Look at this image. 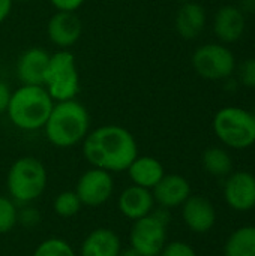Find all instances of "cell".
Here are the masks:
<instances>
[{"instance_id": "6da1fadb", "label": "cell", "mask_w": 255, "mask_h": 256, "mask_svg": "<svg viewBox=\"0 0 255 256\" xmlns=\"http://www.w3.org/2000/svg\"><path fill=\"white\" fill-rule=\"evenodd\" d=\"M84 159L93 166L108 172H122L138 156L134 135L119 124H104L83 141Z\"/></svg>"}, {"instance_id": "7a4b0ae2", "label": "cell", "mask_w": 255, "mask_h": 256, "mask_svg": "<svg viewBox=\"0 0 255 256\" xmlns=\"http://www.w3.org/2000/svg\"><path fill=\"white\" fill-rule=\"evenodd\" d=\"M90 128L87 108L75 100L56 102L44 126L47 140L59 148H69L84 141Z\"/></svg>"}, {"instance_id": "3957f363", "label": "cell", "mask_w": 255, "mask_h": 256, "mask_svg": "<svg viewBox=\"0 0 255 256\" xmlns=\"http://www.w3.org/2000/svg\"><path fill=\"white\" fill-rule=\"evenodd\" d=\"M53 106L54 100L44 86L23 84L12 92L6 114L15 128L32 132L44 129Z\"/></svg>"}, {"instance_id": "277c9868", "label": "cell", "mask_w": 255, "mask_h": 256, "mask_svg": "<svg viewBox=\"0 0 255 256\" xmlns=\"http://www.w3.org/2000/svg\"><path fill=\"white\" fill-rule=\"evenodd\" d=\"M47 183V168L33 156H23L17 159L11 165L6 177L9 198L20 204H30L36 201L44 194Z\"/></svg>"}, {"instance_id": "5b68a950", "label": "cell", "mask_w": 255, "mask_h": 256, "mask_svg": "<svg viewBox=\"0 0 255 256\" xmlns=\"http://www.w3.org/2000/svg\"><path fill=\"white\" fill-rule=\"evenodd\" d=\"M213 130L227 147L248 148L255 144V114L240 106L221 108L213 117Z\"/></svg>"}, {"instance_id": "8992f818", "label": "cell", "mask_w": 255, "mask_h": 256, "mask_svg": "<svg viewBox=\"0 0 255 256\" xmlns=\"http://www.w3.org/2000/svg\"><path fill=\"white\" fill-rule=\"evenodd\" d=\"M44 87L54 102L75 99L80 92V74L71 51L60 50L50 56Z\"/></svg>"}, {"instance_id": "52a82bcc", "label": "cell", "mask_w": 255, "mask_h": 256, "mask_svg": "<svg viewBox=\"0 0 255 256\" xmlns=\"http://www.w3.org/2000/svg\"><path fill=\"white\" fill-rule=\"evenodd\" d=\"M192 66L206 80H227L234 72L236 58L222 44H204L192 54Z\"/></svg>"}, {"instance_id": "ba28073f", "label": "cell", "mask_w": 255, "mask_h": 256, "mask_svg": "<svg viewBox=\"0 0 255 256\" xmlns=\"http://www.w3.org/2000/svg\"><path fill=\"white\" fill-rule=\"evenodd\" d=\"M167 226L153 213L134 220L129 231V246L143 256H159L167 244Z\"/></svg>"}, {"instance_id": "9c48e42d", "label": "cell", "mask_w": 255, "mask_h": 256, "mask_svg": "<svg viewBox=\"0 0 255 256\" xmlns=\"http://www.w3.org/2000/svg\"><path fill=\"white\" fill-rule=\"evenodd\" d=\"M113 192L114 178L111 172L93 166L80 176L75 188V194L81 204L87 207H99L105 204L113 196Z\"/></svg>"}, {"instance_id": "30bf717a", "label": "cell", "mask_w": 255, "mask_h": 256, "mask_svg": "<svg viewBox=\"0 0 255 256\" xmlns=\"http://www.w3.org/2000/svg\"><path fill=\"white\" fill-rule=\"evenodd\" d=\"M224 198L236 212H249L255 207V177L248 171L233 172L224 186Z\"/></svg>"}, {"instance_id": "8fae6325", "label": "cell", "mask_w": 255, "mask_h": 256, "mask_svg": "<svg viewBox=\"0 0 255 256\" xmlns=\"http://www.w3.org/2000/svg\"><path fill=\"white\" fill-rule=\"evenodd\" d=\"M83 33V24L80 16L75 12H63L57 10L47 22V34L48 39L66 50L78 42Z\"/></svg>"}, {"instance_id": "7c38bea8", "label": "cell", "mask_w": 255, "mask_h": 256, "mask_svg": "<svg viewBox=\"0 0 255 256\" xmlns=\"http://www.w3.org/2000/svg\"><path fill=\"white\" fill-rule=\"evenodd\" d=\"M182 218L185 225L197 232L204 234L210 231L216 222V212L213 204L200 195H191L183 204H182Z\"/></svg>"}, {"instance_id": "4fadbf2b", "label": "cell", "mask_w": 255, "mask_h": 256, "mask_svg": "<svg viewBox=\"0 0 255 256\" xmlns=\"http://www.w3.org/2000/svg\"><path fill=\"white\" fill-rule=\"evenodd\" d=\"M50 54L41 46L26 50L17 62V75L24 86H44Z\"/></svg>"}, {"instance_id": "5bb4252c", "label": "cell", "mask_w": 255, "mask_h": 256, "mask_svg": "<svg viewBox=\"0 0 255 256\" xmlns=\"http://www.w3.org/2000/svg\"><path fill=\"white\" fill-rule=\"evenodd\" d=\"M152 195L159 207L170 210L182 206L191 196V184L179 174H165L152 189Z\"/></svg>"}, {"instance_id": "9a60e30c", "label": "cell", "mask_w": 255, "mask_h": 256, "mask_svg": "<svg viewBox=\"0 0 255 256\" xmlns=\"http://www.w3.org/2000/svg\"><path fill=\"white\" fill-rule=\"evenodd\" d=\"M246 28L245 12L233 4H227L218 9L213 20V30L219 40L224 44H233L239 40Z\"/></svg>"}, {"instance_id": "2e32d148", "label": "cell", "mask_w": 255, "mask_h": 256, "mask_svg": "<svg viewBox=\"0 0 255 256\" xmlns=\"http://www.w3.org/2000/svg\"><path fill=\"white\" fill-rule=\"evenodd\" d=\"M119 212L129 220H138L150 214L155 208V200L152 190L140 186H128L117 200Z\"/></svg>"}, {"instance_id": "e0dca14e", "label": "cell", "mask_w": 255, "mask_h": 256, "mask_svg": "<svg viewBox=\"0 0 255 256\" xmlns=\"http://www.w3.org/2000/svg\"><path fill=\"white\" fill-rule=\"evenodd\" d=\"M122 242L116 231L96 228L90 231L81 243L80 256H119Z\"/></svg>"}, {"instance_id": "ac0fdd59", "label": "cell", "mask_w": 255, "mask_h": 256, "mask_svg": "<svg viewBox=\"0 0 255 256\" xmlns=\"http://www.w3.org/2000/svg\"><path fill=\"white\" fill-rule=\"evenodd\" d=\"M126 171L132 184L149 190H152L165 176L162 164L153 156H137Z\"/></svg>"}, {"instance_id": "d6986e66", "label": "cell", "mask_w": 255, "mask_h": 256, "mask_svg": "<svg viewBox=\"0 0 255 256\" xmlns=\"http://www.w3.org/2000/svg\"><path fill=\"white\" fill-rule=\"evenodd\" d=\"M206 9L195 2L185 3L176 15V30L183 39H195L206 27Z\"/></svg>"}, {"instance_id": "ffe728a7", "label": "cell", "mask_w": 255, "mask_h": 256, "mask_svg": "<svg viewBox=\"0 0 255 256\" xmlns=\"http://www.w3.org/2000/svg\"><path fill=\"white\" fill-rule=\"evenodd\" d=\"M225 256H255V226H242L227 240Z\"/></svg>"}, {"instance_id": "44dd1931", "label": "cell", "mask_w": 255, "mask_h": 256, "mask_svg": "<svg viewBox=\"0 0 255 256\" xmlns=\"http://www.w3.org/2000/svg\"><path fill=\"white\" fill-rule=\"evenodd\" d=\"M203 166L215 177H225L233 170V160L227 150L221 147H210L203 154Z\"/></svg>"}, {"instance_id": "7402d4cb", "label": "cell", "mask_w": 255, "mask_h": 256, "mask_svg": "<svg viewBox=\"0 0 255 256\" xmlns=\"http://www.w3.org/2000/svg\"><path fill=\"white\" fill-rule=\"evenodd\" d=\"M81 201L78 198V195L75 194V190H66V192H62L59 194L56 198H54V202H53V208H54V213L60 218H72L75 216L80 208H81Z\"/></svg>"}, {"instance_id": "603a6c76", "label": "cell", "mask_w": 255, "mask_h": 256, "mask_svg": "<svg viewBox=\"0 0 255 256\" xmlns=\"http://www.w3.org/2000/svg\"><path fill=\"white\" fill-rule=\"evenodd\" d=\"M32 256H77V254L66 240L53 237L39 243Z\"/></svg>"}, {"instance_id": "cb8c5ba5", "label": "cell", "mask_w": 255, "mask_h": 256, "mask_svg": "<svg viewBox=\"0 0 255 256\" xmlns=\"http://www.w3.org/2000/svg\"><path fill=\"white\" fill-rule=\"evenodd\" d=\"M18 224V208L9 196H0V234H8Z\"/></svg>"}, {"instance_id": "d4e9b609", "label": "cell", "mask_w": 255, "mask_h": 256, "mask_svg": "<svg viewBox=\"0 0 255 256\" xmlns=\"http://www.w3.org/2000/svg\"><path fill=\"white\" fill-rule=\"evenodd\" d=\"M239 81L248 88H255V58H246L237 70Z\"/></svg>"}, {"instance_id": "484cf974", "label": "cell", "mask_w": 255, "mask_h": 256, "mask_svg": "<svg viewBox=\"0 0 255 256\" xmlns=\"http://www.w3.org/2000/svg\"><path fill=\"white\" fill-rule=\"evenodd\" d=\"M159 256H197V254L185 242H171L164 246Z\"/></svg>"}, {"instance_id": "4316f807", "label": "cell", "mask_w": 255, "mask_h": 256, "mask_svg": "<svg viewBox=\"0 0 255 256\" xmlns=\"http://www.w3.org/2000/svg\"><path fill=\"white\" fill-rule=\"evenodd\" d=\"M39 220H41V214L36 208L26 207L23 210H18V224H21L23 226H27V228L36 226Z\"/></svg>"}, {"instance_id": "83f0119b", "label": "cell", "mask_w": 255, "mask_h": 256, "mask_svg": "<svg viewBox=\"0 0 255 256\" xmlns=\"http://www.w3.org/2000/svg\"><path fill=\"white\" fill-rule=\"evenodd\" d=\"M86 0H50V3L57 9L63 12H75L78 10Z\"/></svg>"}, {"instance_id": "f1b7e54d", "label": "cell", "mask_w": 255, "mask_h": 256, "mask_svg": "<svg viewBox=\"0 0 255 256\" xmlns=\"http://www.w3.org/2000/svg\"><path fill=\"white\" fill-rule=\"evenodd\" d=\"M11 96H12V92H11L9 86L5 81H0V114L8 111Z\"/></svg>"}, {"instance_id": "f546056e", "label": "cell", "mask_w": 255, "mask_h": 256, "mask_svg": "<svg viewBox=\"0 0 255 256\" xmlns=\"http://www.w3.org/2000/svg\"><path fill=\"white\" fill-rule=\"evenodd\" d=\"M12 9V0H0V24L9 16Z\"/></svg>"}, {"instance_id": "4dcf8cb0", "label": "cell", "mask_w": 255, "mask_h": 256, "mask_svg": "<svg viewBox=\"0 0 255 256\" xmlns=\"http://www.w3.org/2000/svg\"><path fill=\"white\" fill-rule=\"evenodd\" d=\"M119 256H143L141 254H138L135 249H132V248H128V249H122L120 250V254Z\"/></svg>"}, {"instance_id": "1f68e13d", "label": "cell", "mask_w": 255, "mask_h": 256, "mask_svg": "<svg viewBox=\"0 0 255 256\" xmlns=\"http://www.w3.org/2000/svg\"><path fill=\"white\" fill-rule=\"evenodd\" d=\"M12 2H32V0H12Z\"/></svg>"}]
</instances>
